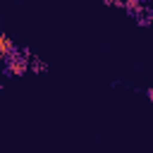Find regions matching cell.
<instances>
[{
    "label": "cell",
    "mask_w": 153,
    "mask_h": 153,
    "mask_svg": "<svg viewBox=\"0 0 153 153\" xmlns=\"http://www.w3.org/2000/svg\"><path fill=\"white\" fill-rule=\"evenodd\" d=\"M10 74H24L26 72V57H10Z\"/></svg>",
    "instance_id": "obj_1"
},
{
    "label": "cell",
    "mask_w": 153,
    "mask_h": 153,
    "mask_svg": "<svg viewBox=\"0 0 153 153\" xmlns=\"http://www.w3.org/2000/svg\"><path fill=\"white\" fill-rule=\"evenodd\" d=\"M10 53H12V41L5 33H0V57H7Z\"/></svg>",
    "instance_id": "obj_2"
},
{
    "label": "cell",
    "mask_w": 153,
    "mask_h": 153,
    "mask_svg": "<svg viewBox=\"0 0 153 153\" xmlns=\"http://www.w3.org/2000/svg\"><path fill=\"white\" fill-rule=\"evenodd\" d=\"M33 69H36V72H38V69H45V65H43V62H33Z\"/></svg>",
    "instance_id": "obj_3"
}]
</instances>
